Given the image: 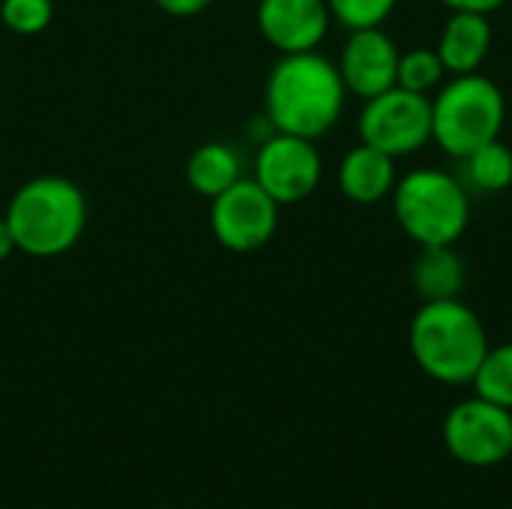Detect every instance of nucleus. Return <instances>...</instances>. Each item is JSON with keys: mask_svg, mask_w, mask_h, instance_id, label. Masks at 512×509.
Listing matches in <instances>:
<instances>
[{"mask_svg": "<svg viewBox=\"0 0 512 509\" xmlns=\"http://www.w3.org/2000/svg\"><path fill=\"white\" fill-rule=\"evenodd\" d=\"M507 120V93L483 72L450 75L432 93V144L456 162L501 138Z\"/></svg>", "mask_w": 512, "mask_h": 509, "instance_id": "obj_5", "label": "nucleus"}, {"mask_svg": "<svg viewBox=\"0 0 512 509\" xmlns=\"http://www.w3.org/2000/svg\"><path fill=\"white\" fill-rule=\"evenodd\" d=\"M399 0H327V9L333 15V24L345 30H363V27H384L390 15L396 12Z\"/></svg>", "mask_w": 512, "mask_h": 509, "instance_id": "obj_20", "label": "nucleus"}, {"mask_svg": "<svg viewBox=\"0 0 512 509\" xmlns=\"http://www.w3.org/2000/svg\"><path fill=\"white\" fill-rule=\"evenodd\" d=\"M54 21V0H0V24L15 36H39Z\"/></svg>", "mask_w": 512, "mask_h": 509, "instance_id": "obj_19", "label": "nucleus"}, {"mask_svg": "<svg viewBox=\"0 0 512 509\" xmlns=\"http://www.w3.org/2000/svg\"><path fill=\"white\" fill-rule=\"evenodd\" d=\"M447 69L435 51V45H417L399 54V69H396V84L423 96H432L444 81H447Z\"/></svg>", "mask_w": 512, "mask_h": 509, "instance_id": "obj_18", "label": "nucleus"}, {"mask_svg": "<svg viewBox=\"0 0 512 509\" xmlns=\"http://www.w3.org/2000/svg\"><path fill=\"white\" fill-rule=\"evenodd\" d=\"M402 48L384 27H363L348 30L336 66L345 81L348 96L354 99H372L390 87H396V69H399Z\"/></svg>", "mask_w": 512, "mask_h": 509, "instance_id": "obj_10", "label": "nucleus"}, {"mask_svg": "<svg viewBox=\"0 0 512 509\" xmlns=\"http://www.w3.org/2000/svg\"><path fill=\"white\" fill-rule=\"evenodd\" d=\"M3 219L15 240V252L60 258L78 246L87 228V198L69 177L39 174L12 192Z\"/></svg>", "mask_w": 512, "mask_h": 509, "instance_id": "obj_3", "label": "nucleus"}, {"mask_svg": "<svg viewBox=\"0 0 512 509\" xmlns=\"http://www.w3.org/2000/svg\"><path fill=\"white\" fill-rule=\"evenodd\" d=\"M390 207L399 231L417 243V249L456 246L471 225L468 186L438 165H420L399 174Z\"/></svg>", "mask_w": 512, "mask_h": 509, "instance_id": "obj_4", "label": "nucleus"}, {"mask_svg": "<svg viewBox=\"0 0 512 509\" xmlns=\"http://www.w3.org/2000/svg\"><path fill=\"white\" fill-rule=\"evenodd\" d=\"M468 282V267L456 246H423L411 264V288L426 300H453L462 297Z\"/></svg>", "mask_w": 512, "mask_h": 509, "instance_id": "obj_14", "label": "nucleus"}, {"mask_svg": "<svg viewBox=\"0 0 512 509\" xmlns=\"http://www.w3.org/2000/svg\"><path fill=\"white\" fill-rule=\"evenodd\" d=\"M12 252H15V240H12V234H9V225H6V219L0 216V261H6Z\"/></svg>", "mask_w": 512, "mask_h": 509, "instance_id": "obj_23", "label": "nucleus"}, {"mask_svg": "<svg viewBox=\"0 0 512 509\" xmlns=\"http://www.w3.org/2000/svg\"><path fill=\"white\" fill-rule=\"evenodd\" d=\"M495 45V27L492 15L480 12H450L444 21L435 51L447 69V75H471L483 72V63L489 60Z\"/></svg>", "mask_w": 512, "mask_h": 509, "instance_id": "obj_13", "label": "nucleus"}, {"mask_svg": "<svg viewBox=\"0 0 512 509\" xmlns=\"http://www.w3.org/2000/svg\"><path fill=\"white\" fill-rule=\"evenodd\" d=\"M279 213L282 207L252 177H240L234 186L210 198V231L222 249L249 255L276 237Z\"/></svg>", "mask_w": 512, "mask_h": 509, "instance_id": "obj_9", "label": "nucleus"}, {"mask_svg": "<svg viewBox=\"0 0 512 509\" xmlns=\"http://www.w3.org/2000/svg\"><path fill=\"white\" fill-rule=\"evenodd\" d=\"M447 453L468 468H495L512 456V411L480 396L456 402L441 426Z\"/></svg>", "mask_w": 512, "mask_h": 509, "instance_id": "obj_8", "label": "nucleus"}, {"mask_svg": "<svg viewBox=\"0 0 512 509\" xmlns=\"http://www.w3.org/2000/svg\"><path fill=\"white\" fill-rule=\"evenodd\" d=\"M324 177V156L315 141L288 135V132H270L264 141H258L255 162H252V180L279 204H303L312 198Z\"/></svg>", "mask_w": 512, "mask_h": 509, "instance_id": "obj_7", "label": "nucleus"}, {"mask_svg": "<svg viewBox=\"0 0 512 509\" xmlns=\"http://www.w3.org/2000/svg\"><path fill=\"white\" fill-rule=\"evenodd\" d=\"M399 180V162L378 147L369 144H354L336 168V183L339 192L360 207H372L381 201H390L393 189Z\"/></svg>", "mask_w": 512, "mask_h": 509, "instance_id": "obj_12", "label": "nucleus"}, {"mask_svg": "<svg viewBox=\"0 0 512 509\" xmlns=\"http://www.w3.org/2000/svg\"><path fill=\"white\" fill-rule=\"evenodd\" d=\"M462 183L468 192L498 195L512 186V147L504 138H495L462 159Z\"/></svg>", "mask_w": 512, "mask_h": 509, "instance_id": "obj_16", "label": "nucleus"}, {"mask_svg": "<svg viewBox=\"0 0 512 509\" xmlns=\"http://www.w3.org/2000/svg\"><path fill=\"white\" fill-rule=\"evenodd\" d=\"M243 177L240 153L225 141H207L186 159V183L207 201L234 186Z\"/></svg>", "mask_w": 512, "mask_h": 509, "instance_id": "obj_15", "label": "nucleus"}, {"mask_svg": "<svg viewBox=\"0 0 512 509\" xmlns=\"http://www.w3.org/2000/svg\"><path fill=\"white\" fill-rule=\"evenodd\" d=\"M348 90L336 60L321 51L279 54L264 81V117L273 132L318 141L336 129Z\"/></svg>", "mask_w": 512, "mask_h": 509, "instance_id": "obj_1", "label": "nucleus"}, {"mask_svg": "<svg viewBox=\"0 0 512 509\" xmlns=\"http://www.w3.org/2000/svg\"><path fill=\"white\" fill-rule=\"evenodd\" d=\"M447 12H480V15H495L507 0H438Z\"/></svg>", "mask_w": 512, "mask_h": 509, "instance_id": "obj_22", "label": "nucleus"}, {"mask_svg": "<svg viewBox=\"0 0 512 509\" xmlns=\"http://www.w3.org/2000/svg\"><path fill=\"white\" fill-rule=\"evenodd\" d=\"M471 387H474V396L512 411V342L489 345L483 363L477 366L471 378Z\"/></svg>", "mask_w": 512, "mask_h": 509, "instance_id": "obj_17", "label": "nucleus"}, {"mask_svg": "<svg viewBox=\"0 0 512 509\" xmlns=\"http://www.w3.org/2000/svg\"><path fill=\"white\" fill-rule=\"evenodd\" d=\"M255 27L279 54L318 51L330 36L333 15L327 0H258Z\"/></svg>", "mask_w": 512, "mask_h": 509, "instance_id": "obj_11", "label": "nucleus"}, {"mask_svg": "<svg viewBox=\"0 0 512 509\" xmlns=\"http://www.w3.org/2000/svg\"><path fill=\"white\" fill-rule=\"evenodd\" d=\"M153 3L171 18H192V15L207 12L216 0H153Z\"/></svg>", "mask_w": 512, "mask_h": 509, "instance_id": "obj_21", "label": "nucleus"}, {"mask_svg": "<svg viewBox=\"0 0 512 509\" xmlns=\"http://www.w3.org/2000/svg\"><path fill=\"white\" fill-rule=\"evenodd\" d=\"M483 318L462 300H426L408 324V351L420 372L444 387L471 384L489 351Z\"/></svg>", "mask_w": 512, "mask_h": 509, "instance_id": "obj_2", "label": "nucleus"}, {"mask_svg": "<svg viewBox=\"0 0 512 509\" xmlns=\"http://www.w3.org/2000/svg\"><path fill=\"white\" fill-rule=\"evenodd\" d=\"M357 135L396 162L417 156L432 144V96L396 84L366 99L357 114Z\"/></svg>", "mask_w": 512, "mask_h": 509, "instance_id": "obj_6", "label": "nucleus"}]
</instances>
